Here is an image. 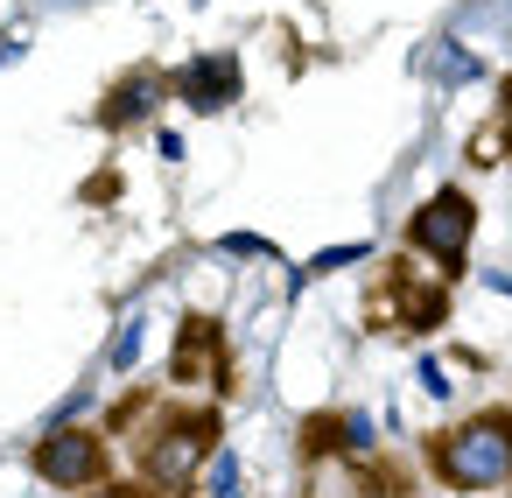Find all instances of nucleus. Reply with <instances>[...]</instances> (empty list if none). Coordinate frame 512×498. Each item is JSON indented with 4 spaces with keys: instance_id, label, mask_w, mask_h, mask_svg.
Returning a JSON list of instances; mask_svg holds the SVG:
<instances>
[{
    "instance_id": "f257e3e1",
    "label": "nucleus",
    "mask_w": 512,
    "mask_h": 498,
    "mask_svg": "<svg viewBox=\"0 0 512 498\" xmlns=\"http://www.w3.org/2000/svg\"><path fill=\"white\" fill-rule=\"evenodd\" d=\"M218 428H225L218 407H162L148 421V435H134L141 484L155 498H190L197 477H204V463L218 456Z\"/></svg>"
},
{
    "instance_id": "f03ea898",
    "label": "nucleus",
    "mask_w": 512,
    "mask_h": 498,
    "mask_svg": "<svg viewBox=\"0 0 512 498\" xmlns=\"http://www.w3.org/2000/svg\"><path fill=\"white\" fill-rule=\"evenodd\" d=\"M428 477L442 491H505L512 484V407H477L428 435Z\"/></svg>"
},
{
    "instance_id": "7ed1b4c3",
    "label": "nucleus",
    "mask_w": 512,
    "mask_h": 498,
    "mask_svg": "<svg viewBox=\"0 0 512 498\" xmlns=\"http://www.w3.org/2000/svg\"><path fill=\"white\" fill-rule=\"evenodd\" d=\"M29 470H36V484L78 498V491H92V484L113 477V442L92 421H50L36 435V449H29Z\"/></svg>"
},
{
    "instance_id": "20e7f679",
    "label": "nucleus",
    "mask_w": 512,
    "mask_h": 498,
    "mask_svg": "<svg viewBox=\"0 0 512 498\" xmlns=\"http://www.w3.org/2000/svg\"><path fill=\"white\" fill-rule=\"evenodd\" d=\"M470 239H477V204H470V190H456V183H442L435 197H421L414 218H407V253L435 260L442 281H456V274L470 267Z\"/></svg>"
},
{
    "instance_id": "39448f33",
    "label": "nucleus",
    "mask_w": 512,
    "mask_h": 498,
    "mask_svg": "<svg viewBox=\"0 0 512 498\" xmlns=\"http://www.w3.org/2000/svg\"><path fill=\"white\" fill-rule=\"evenodd\" d=\"M169 92H176L190 113H225V106H239L246 71H239V57H232V50H197L190 64H176V71H169Z\"/></svg>"
},
{
    "instance_id": "423d86ee",
    "label": "nucleus",
    "mask_w": 512,
    "mask_h": 498,
    "mask_svg": "<svg viewBox=\"0 0 512 498\" xmlns=\"http://www.w3.org/2000/svg\"><path fill=\"white\" fill-rule=\"evenodd\" d=\"M169 379L211 386V393L232 400V344H225V323L190 316V323H183V344H176V358H169Z\"/></svg>"
},
{
    "instance_id": "0eeeda50",
    "label": "nucleus",
    "mask_w": 512,
    "mask_h": 498,
    "mask_svg": "<svg viewBox=\"0 0 512 498\" xmlns=\"http://www.w3.org/2000/svg\"><path fill=\"white\" fill-rule=\"evenodd\" d=\"M162 99H169V71H155V64H134L127 78H113V85H106L99 127H106V134H134V127H148V120L162 113Z\"/></svg>"
},
{
    "instance_id": "6e6552de",
    "label": "nucleus",
    "mask_w": 512,
    "mask_h": 498,
    "mask_svg": "<svg viewBox=\"0 0 512 498\" xmlns=\"http://www.w3.org/2000/svg\"><path fill=\"white\" fill-rule=\"evenodd\" d=\"M449 316V288H400L393 295V323L400 330H435Z\"/></svg>"
},
{
    "instance_id": "1a4fd4ad",
    "label": "nucleus",
    "mask_w": 512,
    "mask_h": 498,
    "mask_svg": "<svg viewBox=\"0 0 512 498\" xmlns=\"http://www.w3.org/2000/svg\"><path fill=\"white\" fill-rule=\"evenodd\" d=\"M337 456H351V463H372L379 456V421L365 407H344L337 414Z\"/></svg>"
},
{
    "instance_id": "9d476101",
    "label": "nucleus",
    "mask_w": 512,
    "mask_h": 498,
    "mask_svg": "<svg viewBox=\"0 0 512 498\" xmlns=\"http://www.w3.org/2000/svg\"><path fill=\"white\" fill-rule=\"evenodd\" d=\"M141 351H148V316L134 309V316H120V337L106 344V372H113V379H127V372L141 365Z\"/></svg>"
},
{
    "instance_id": "9b49d317",
    "label": "nucleus",
    "mask_w": 512,
    "mask_h": 498,
    "mask_svg": "<svg viewBox=\"0 0 512 498\" xmlns=\"http://www.w3.org/2000/svg\"><path fill=\"white\" fill-rule=\"evenodd\" d=\"M197 491H204V498H246V463H239L232 449H218V456L204 463V477H197Z\"/></svg>"
},
{
    "instance_id": "f8f14e48",
    "label": "nucleus",
    "mask_w": 512,
    "mask_h": 498,
    "mask_svg": "<svg viewBox=\"0 0 512 498\" xmlns=\"http://www.w3.org/2000/svg\"><path fill=\"white\" fill-rule=\"evenodd\" d=\"M358 260H372V239H344V246H323V253H309L295 274H302V288L316 281V274H337V267H358Z\"/></svg>"
},
{
    "instance_id": "ddd939ff",
    "label": "nucleus",
    "mask_w": 512,
    "mask_h": 498,
    "mask_svg": "<svg viewBox=\"0 0 512 498\" xmlns=\"http://www.w3.org/2000/svg\"><path fill=\"white\" fill-rule=\"evenodd\" d=\"M211 253L218 260H281V246L260 239V232H225V239H211Z\"/></svg>"
},
{
    "instance_id": "4468645a",
    "label": "nucleus",
    "mask_w": 512,
    "mask_h": 498,
    "mask_svg": "<svg viewBox=\"0 0 512 498\" xmlns=\"http://www.w3.org/2000/svg\"><path fill=\"white\" fill-rule=\"evenodd\" d=\"M435 78H442V85H470V78H477V57H470V50H442V57H435Z\"/></svg>"
},
{
    "instance_id": "2eb2a0df",
    "label": "nucleus",
    "mask_w": 512,
    "mask_h": 498,
    "mask_svg": "<svg viewBox=\"0 0 512 498\" xmlns=\"http://www.w3.org/2000/svg\"><path fill=\"white\" fill-rule=\"evenodd\" d=\"M414 379H421V393H428V400H449V393H456V379H449V365H442V358H421V365H414Z\"/></svg>"
},
{
    "instance_id": "dca6fc26",
    "label": "nucleus",
    "mask_w": 512,
    "mask_h": 498,
    "mask_svg": "<svg viewBox=\"0 0 512 498\" xmlns=\"http://www.w3.org/2000/svg\"><path fill=\"white\" fill-rule=\"evenodd\" d=\"M78 498H155L141 477H106V484H92V491H78Z\"/></svg>"
},
{
    "instance_id": "f3484780",
    "label": "nucleus",
    "mask_w": 512,
    "mask_h": 498,
    "mask_svg": "<svg viewBox=\"0 0 512 498\" xmlns=\"http://www.w3.org/2000/svg\"><path fill=\"white\" fill-rule=\"evenodd\" d=\"M155 155H162V162H169V169H176V162H183V155H190V141H183V134H176V127H162V134H155Z\"/></svg>"
},
{
    "instance_id": "a211bd4d",
    "label": "nucleus",
    "mask_w": 512,
    "mask_h": 498,
    "mask_svg": "<svg viewBox=\"0 0 512 498\" xmlns=\"http://www.w3.org/2000/svg\"><path fill=\"white\" fill-rule=\"evenodd\" d=\"M85 407H92V386H78V393H71V400H64V407H57V421H78V414H85Z\"/></svg>"
},
{
    "instance_id": "6ab92c4d",
    "label": "nucleus",
    "mask_w": 512,
    "mask_h": 498,
    "mask_svg": "<svg viewBox=\"0 0 512 498\" xmlns=\"http://www.w3.org/2000/svg\"><path fill=\"white\" fill-rule=\"evenodd\" d=\"M484 288H491V295H512V274H505V267H484Z\"/></svg>"
}]
</instances>
